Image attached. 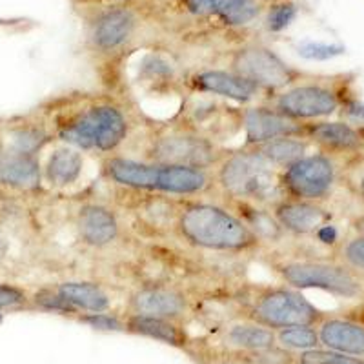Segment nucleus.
Returning <instances> with one entry per match:
<instances>
[{
	"label": "nucleus",
	"mask_w": 364,
	"mask_h": 364,
	"mask_svg": "<svg viewBox=\"0 0 364 364\" xmlns=\"http://www.w3.org/2000/svg\"><path fill=\"white\" fill-rule=\"evenodd\" d=\"M132 132V120L126 109L113 99L82 97L58 109L51 133L63 144L80 151L115 154L124 146Z\"/></svg>",
	"instance_id": "obj_1"
},
{
	"label": "nucleus",
	"mask_w": 364,
	"mask_h": 364,
	"mask_svg": "<svg viewBox=\"0 0 364 364\" xmlns=\"http://www.w3.org/2000/svg\"><path fill=\"white\" fill-rule=\"evenodd\" d=\"M173 226L182 242L206 252L250 253L262 248L261 239L235 211L213 203H182L175 211Z\"/></svg>",
	"instance_id": "obj_2"
},
{
	"label": "nucleus",
	"mask_w": 364,
	"mask_h": 364,
	"mask_svg": "<svg viewBox=\"0 0 364 364\" xmlns=\"http://www.w3.org/2000/svg\"><path fill=\"white\" fill-rule=\"evenodd\" d=\"M102 175L106 181L126 190L177 197L203 195L215 186L211 170L139 161L122 155H108L104 159Z\"/></svg>",
	"instance_id": "obj_3"
},
{
	"label": "nucleus",
	"mask_w": 364,
	"mask_h": 364,
	"mask_svg": "<svg viewBox=\"0 0 364 364\" xmlns=\"http://www.w3.org/2000/svg\"><path fill=\"white\" fill-rule=\"evenodd\" d=\"M281 170L262 157L255 148L228 151L215 166V186L228 199L246 200L272 208L286 197L281 186Z\"/></svg>",
	"instance_id": "obj_4"
},
{
	"label": "nucleus",
	"mask_w": 364,
	"mask_h": 364,
	"mask_svg": "<svg viewBox=\"0 0 364 364\" xmlns=\"http://www.w3.org/2000/svg\"><path fill=\"white\" fill-rule=\"evenodd\" d=\"M284 284L295 290H321L337 297H359L364 291V279L339 261H317V259H295L273 264Z\"/></svg>",
	"instance_id": "obj_5"
},
{
	"label": "nucleus",
	"mask_w": 364,
	"mask_h": 364,
	"mask_svg": "<svg viewBox=\"0 0 364 364\" xmlns=\"http://www.w3.org/2000/svg\"><path fill=\"white\" fill-rule=\"evenodd\" d=\"M224 155V149L215 141L178 122L166 126L149 139L142 161L211 170L223 161Z\"/></svg>",
	"instance_id": "obj_6"
},
{
	"label": "nucleus",
	"mask_w": 364,
	"mask_h": 364,
	"mask_svg": "<svg viewBox=\"0 0 364 364\" xmlns=\"http://www.w3.org/2000/svg\"><path fill=\"white\" fill-rule=\"evenodd\" d=\"M248 318L269 330L288 326H315L324 318L323 311L291 286H264L250 301Z\"/></svg>",
	"instance_id": "obj_7"
},
{
	"label": "nucleus",
	"mask_w": 364,
	"mask_h": 364,
	"mask_svg": "<svg viewBox=\"0 0 364 364\" xmlns=\"http://www.w3.org/2000/svg\"><path fill=\"white\" fill-rule=\"evenodd\" d=\"M84 24L90 50L102 57H112L126 51L136 41L142 17L136 6L99 4L91 6L84 15Z\"/></svg>",
	"instance_id": "obj_8"
},
{
	"label": "nucleus",
	"mask_w": 364,
	"mask_h": 364,
	"mask_svg": "<svg viewBox=\"0 0 364 364\" xmlns=\"http://www.w3.org/2000/svg\"><path fill=\"white\" fill-rule=\"evenodd\" d=\"M228 68L259 87L262 95L279 93L302 79L301 71L291 68L281 55L257 42L237 48L230 57Z\"/></svg>",
	"instance_id": "obj_9"
},
{
	"label": "nucleus",
	"mask_w": 364,
	"mask_h": 364,
	"mask_svg": "<svg viewBox=\"0 0 364 364\" xmlns=\"http://www.w3.org/2000/svg\"><path fill=\"white\" fill-rule=\"evenodd\" d=\"M344 100L346 99H343L341 91L328 82L299 80L268 97L266 104L297 122H315L336 115Z\"/></svg>",
	"instance_id": "obj_10"
},
{
	"label": "nucleus",
	"mask_w": 364,
	"mask_h": 364,
	"mask_svg": "<svg viewBox=\"0 0 364 364\" xmlns=\"http://www.w3.org/2000/svg\"><path fill=\"white\" fill-rule=\"evenodd\" d=\"M279 177L286 197L321 203L330 197L331 190L336 188L339 168L331 155L318 151L304 155L294 164L282 168Z\"/></svg>",
	"instance_id": "obj_11"
},
{
	"label": "nucleus",
	"mask_w": 364,
	"mask_h": 364,
	"mask_svg": "<svg viewBox=\"0 0 364 364\" xmlns=\"http://www.w3.org/2000/svg\"><path fill=\"white\" fill-rule=\"evenodd\" d=\"M304 124L273 109L268 104L246 108L240 128L245 132V148H257L281 136H304Z\"/></svg>",
	"instance_id": "obj_12"
},
{
	"label": "nucleus",
	"mask_w": 364,
	"mask_h": 364,
	"mask_svg": "<svg viewBox=\"0 0 364 364\" xmlns=\"http://www.w3.org/2000/svg\"><path fill=\"white\" fill-rule=\"evenodd\" d=\"M188 86L199 95L220 97L239 104H250L262 95V91L250 80L242 79L235 71L228 70H200L190 75Z\"/></svg>",
	"instance_id": "obj_13"
},
{
	"label": "nucleus",
	"mask_w": 364,
	"mask_h": 364,
	"mask_svg": "<svg viewBox=\"0 0 364 364\" xmlns=\"http://www.w3.org/2000/svg\"><path fill=\"white\" fill-rule=\"evenodd\" d=\"M190 310V299L175 286L148 284L133 291L128 299V311L136 315L178 321Z\"/></svg>",
	"instance_id": "obj_14"
},
{
	"label": "nucleus",
	"mask_w": 364,
	"mask_h": 364,
	"mask_svg": "<svg viewBox=\"0 0 364 364\" xmlns=\"http://www.w3.org/2000/svg\"><path fill=\"white\" fill-rule=\"evenodd\" d=\"M304 139L314 142L328 155L359 154L364 148V135L346 120H315L304 124Z\"/></svg>",
	"instance_id": "obj_15"
},
{
	"label": "nucleus",
	"mask_w": 364,
	"mask_h": 364,
	"mask_svg": "<svg viewBox=\"0 0 364 364\" xmlns=\"http://www.w3.org/2000/svg\"><path fill=\"white\" fill-rule=\"evenodd\" d=\"M75 230L90 248H108L120 235V223L115 211L100 203H86L75 215Z\"/></svg>",
	"instance_id": "obj_16"
},
{
	"label": "nucleus",
	"mask_w": 364,
	"mask_h": 364,
	"mask_svg": "<svg viewBox=\"0 0 364 364\" xmlns=\"http://www.w3.org/2000/svg\"><path fill=\"white\" fill-rule=\"evenodd\" d=\"M273 217L284 233L295 237L314 235L323 224L330 223L331 213L321 203L284 197L272 206Z\"/></svg>",
	"instance_id": "obj_17"
},
{
	"label": "nucleus",
	"mask_w": 364,
	"mask_h": 364,
	"mask_svg": "<svg viewBox=\"0 0 364 364\" xmlns=\"http://www.w3.org/2000/svg\"><path fill=\"white\" fill-rule=\"evenodd\" d=\"M0 186L17 191L38 190L42 186L38 157L13 151L0 142Z\"/></svg>",
	"instance_id": "obj_18"
},
{
	"label": "nucleus",
	"mask_w": 364,
	"mask_h": 364,
	"mask_svg": "<svg viewBox=\"0 0 364 364\" xmlns=\"http://www.w3.org/2000/svg\"><path fill=\"white\" fill-rule=\"evenodd\" d=\"M318 341L326 350L364 357V326L355 318L330 317L318 323Z\"/></svg>",
	"instance_id": "obj_19"
},
{
	"label": "nucleus",
	"mask_w": 364,
	"mask_h": 364,
	"mask_svg": "<svg viewBox=\"0 0 364 364\" xmlns=\"http://www.w3.org/2000/svg\"><path fill=\"white\" fill-rule=\"evenodd\" d=\"M84 173V155L73 146H57L42 164V182L55 190H66L80 181Z\"/></svg>",
	"instance_id": "obj_20"
},
{
	"label": "nucleus",
	"mask_w": 364,
	"mask_h": 364,
	"mask_svg": "<svg viewBox=\"0 0 364 364\" xmlns=\"http://www.w3.org/2000/svg\"><path fill=\"white\" fill-rule=\"evenodd\" d=\"M124 331L133 336L148 337L175 348L186 346V333L173 318L151 317V315L128 314L124 318Z\"/></svg>",
	"instance_id": "obj_21"
},
{
	"label": "nucleus",
	"mask_w": 364,
	"mask_h": 364,
	"mask_svg": "<svg viewBox=\"0 0 364 364\" xmlns=\"http://www.w3.org/2000/svg\"><path fill=\"white\" fill-rule=\"evenodd\" d=\"M55 290L70 302L79 314H97L108 311L112 297L102 286L90 281H66L55 286Z\"/></svg>",
	"instance_id": "obj_22"
},
{
	"label": "nucleus",
	"mask_w": 364,
	"mask_h": 364,
	"mask_svg": "<svg viewBox=\"0 0 364 364\" xmlns=\"http://www.w3.org/2000/svg\"><path fill=\"white\" fill-rule=\"evenodd\" d=\"M51 139H53V133L48 129V126L24 120L18 124H9L4 136H0V142L13 151L38 157L42 149L50 144Z\"/></svg>",
	"instance_id": "obj_23"
},
{
	"label": "nucleus",
	"mask_w": 364,
	"mask_h": 364,
	"mask_svg": "<svg viewBox=\"0 0 364 364\" xmlns=\"http://www.w3.org/2000/svg\"><path fill=\"white\" fill-rule=\"evenodd\" d=\"M233 211L248 224L250 230L261 239L262 245L264 242H281L282 237L286 235L284 230L279 226L277 219L273 217L272 208L246 203V200H233Z\"/></svg>",
	"instance_id": "obj_24"
},
{
	"label": "nucleus",
	"mask_w": 364,
	"mask_h": 364,
	"mask_svg": "<svg viewBox=\"0 0 364 364\" xmlns=\"http://www.w3.org/2000/svg\"><path fill=\"white\" fill-rule=\"evenodd\" d=\"M226 343L239 352H255V350L275 346L277 337L273 330L248 318V323H239L228 328Z\"/></svg>",
	"instance_id": "obj_25"
},
{
	"label": "nucleus",
	"mask_w": 364,
	"mask_h": 364,
	"mask_svg": "<svg viewBox=\"0 0 364 364\" xmlns=\"http://www.w3.org/2000/svg\"><path fill=\"white\" fill-rule=\"evenodd\" d=\"M308 148H310V142L304 136H281V139L269 141L262 146H257L255 149L277 170H282L286 166L294 164L295 161L304 157Z\"/></svg>",
	"instance_id": "obj_26"
},
{
	"label": "nucleus",
	"mask_w": 364,
	"mask_h": 364,
	"mask_svg": "<svg viewBox=\"0 0 364 364\" xmlns=\"http://www.w3.org/2000/svg\"><path fill=\"white\" fill-rule=\"evenodd\" d=\"M250 0H178V8L191 17L217 18L228 26L233 11L245 6Z\"/></svg>",
	"instance_id": "obj_27"
},
{
	"label": "nucleus",
	"mask_w": 364,
	"mask_h": 364,
	"mask_svg": "<svg viewBox=\"0 0 364 364\" xmlns=\"http://www.w3.org/2000/svg\"><path fill=\"white\" fill-rule=\"evenodd\" d=\"M277 337V343L281 344L286 350H301V352H306V350H314L321 344L318 341V331L314 326H288L277 330L275 333Z\"/></svg>",
	"instance_id": "obj_28"
},
{
	"label": "nucleus",
	"mask_w": 364,
	"mask_h": 364,
	"mask_svg": "<svg viewBox=\"0 0 364 364\" xmlns=\"http://www.w3.org/2000/svg\"><path fill=\"white\" fill-rule=\"evenodd\" d=\"M262 15H264V28L269 33H281L290 28L291 22L297 18L299 8L291 0H284V2L269 4Z\"/></svg>",
	"instance_id": "obj_29"
},
{
	"label": "nucleus",
	"mask_w": 364,
	"mask_h": 364,
	"mask_svg": "<svg viewBox=\"0 0 364 364\" xmlns=\"http://www.w3.org/2000/svg\"><path fill=\"white\" fill-rule=\"evenodd\" d=\"M337 261L343 262L353 272L364 273V235L355 233L353 237L341 240L337 246Z\"/></svg>",
	"instance_id": "obj_30"
},
{
	"label": "nucleus",
	"mask_w": 364,
	"mask_h": 364,
	"mask_svg": "<svg viewBox=\"0 0 364 364\" xmlns=\"http://www.w3.org/2000/svg\"><path fill=\"white\" fill-rule=\"evenodd\" d=\"M31 308H38L42 311L50 314H63V315H79V311L71 306L66 299L58 294L55 288H41L31 295Z\"/></svg>",
	"instance_id": "obj_31"
},
{
	"label": "nucleus",
	"mask_w": 364,
	"mask_h": 364,
	"mask_svg": "<svg viewBox=\"0 0 364 364\" xmlns=\"http://www.w3.org/2000/svg\"><path fill=\"white\" fill-rule=\"evenodd\" d=\"M31 308V295L22 286L13 282H0V314L11 310Z\"/></svg>",
	"instance_id": "obj_32"
},
{
	"label": "nucleus",
	"mask_w": 364,
	"mask_h": 364,
	"mask_svg": "<svg viewBox=\"0 0 364 364\" xmlns=\"http://www.w3.org/2000/svg\"><path fill=\"white\" fill-rule=\"evenodd\" d=\"M299 364H364V359H357L353 355H344L331 350H306L297 359Z\"/></svg>",
	"instance_id": "obj_33"
},
{
	"label": "nucleus",
	"mask_w": 364,
	"mask_h": 364,
	"mask_svg": "<svg viewBox=\"0 0 364 364\" xmlns=\"http://www.w3.org/2000/svg\"><path fill=\"white\" fill-rule=\"evenodd\" d=\"M245 353L246 364H294L295 357L290 350L282 346L264 348V350H255V352Z\"/></svg>",
	"instance_id": "obj_34"
},
{
	"label": "nucleus",
	"mask_w": 364,
	"mask_h": 364,
	"mask_svg": "<svg viewBox=\"0 0 364 364\" xmlns=\"http://www.w3.org/2000/svg\"><path fill=\"white\" fill-rule=\"evenodd\" d=\"M344 46L326 44V42H302L299 46V55L308 60H330L344 53Z\"/></svg>",
	"instance_id": "obj_35"
},
{
	"label": "nucleus",
	"mask_w": 364,
	"mask_h": 364,
	"mask_svg": "<svg viewBox=\"0 0 364 364\" xmlns=\"http://www.w3.org/2000/svg\"><path fill=\"white\" fill-rule=\"evenodd\" d=\"M77 321L99 331H124V318L108 314V311L77 315Z\"/></svg>",
	"instance_id": "obj_36"
},
{
	"label": "nucleus",
	"mask_w": 364,
	"mask_h": 364,
	"mask_svg": "<svg viewBox=\"0 0 364 364\" xmlns=\"http://www.w3.org/2000/svg\"><path fill=\"white\" fill-rule=\"evenodd\" d=\"M350 124H364V102L346 99L339 109Z\"/></svg>",
	"instance_id": "obj_37"
},
{
	"label": "nucleus",
	"mask_w": 364,
	"mask_h": 364,
	"mask_svg": "<svg viewBox=\"0 0 364 364\" xmlns=\"http://www.w3.org/2000/svg\"><path fill=\"white\" fill-rule=\"evenodd\" d=\"M315 239L321 242V245L324 246H339V230H337V226H333L331 223H326L323 224V226L318 228L317 232L314 233Z\"/></svg>",
	"instance_id": "obj_38"
},
{
	"label": "nucleus",
	"mask_w": 364,
	"mask_h": 364,
	"mask_svg": "<svg viewBox=\"0 0 364 364\" xmlns=\"http://www.w3.org/2000/svg\"><path fill=\"white\" fill-rule=\"evenodd\" d=\"M95 2V0H93ZM141 2H149V0H97V6L99 4H128V6H136Z\"/></svg>",
	"instance_id": "obj_39"
},
{
	"label": "nucleus",
	"mask_w": 364,
	"mask_h": 364,
	"mask_svg": "<svg viewBox=\"0 0 364 364\" xmlns=\"http://www.w3.org/2000/svg\"><path fill=\"white\" fill-rule=\"evenodd\" d=\"M353 230H355V233H360V235H364V215H359L353 219L352 223Z\"/></svg>",
	"instance_id": "obj_40"
},
{
	"label": "nucleus",
	"mask_w": 364,
	"mask_h": 364,
	"mask_svg": "<svg viewBox=\"0 0 364 364\" xmlns=\"http://www.w3.org/2000/svg\"><path fill=\"white\" fill-rule=\"evenodd\" d=\"M8 250H9V246H8V242H6V239H2V237H0V264H2L6 257H8Z\"/></svg>",
	"instance_id": "obj_41"
},
{
	"label": "nucleus",
	"mask_w": 364,
	"mask_h": 364,
	"mask_svg": "<svg viewBox=\"0 0 364 364\" xmlns=\"http://www.w3.org/2000/svg\"><path fill=\"white\" fill-rule=\"evenodd\" d=\"M357 193L360 195V199H364V170L360 171V175L357 177Z\"/></svg>",
	"instance_id": "obj_42"
},
{
	"label": "nucleus",
	"mask_w": 364,
	"mask_h": 364,
	"mask_svg": "<svg viewBox=\"0 0 364 364\" xmlns=\"http://www.w3.org/2000/svg\"><path fill=\"white\" fill-rule=\"evenodd\" d=\"M353 318H355L357 323H360L364 326V304H360V306L357 308L355 315H353Z\"/></svg>",
	"instance_id": "obj_43"
},
{
	"label": "nucleus",
	"mask_w": 364,
	"mask_h": 364,
	"mask_svg": "<svg viewBox=\"0 0 364 364\" xmlns=\"http://www.w3.org/2000/svg\"><path fill=\"white\" fill-rule=\"evenodd\" d=\"M259 2H262V4H275V2H284V0H259Z\"/></svg>",
	"instance_id": "obj_44"
},
{
	"label": "nucleus",
	"mask_w": 364,
	"mask_h": 364,
	"mask_svg": "<svg viewBox=\"0 0 364 364\" xmlns=\"http://www.w3.org/2000/svg\"><path fill=\"white\" fill-rule=\"evenodd\" d=\"M2 321H4V315L0 314V323H2Z\"/></svg>",
	"instance_id": "obj_45"
}]
</instances>
